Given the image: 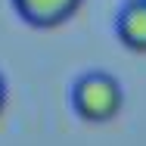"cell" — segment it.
I'll list each match as a JSON object with an SVG mask.
<instances>
[{
  "label": "cell",
  "instance_id": "3957f363",
  "mask_svg": "<svg viewBox=\"0 0 146 146\" xmlns=\"http://www.w3.org/2000/svg\"><path fill=\"white\" fill-rule=\"evenodd\" d=\"M115 34L131 53H146V0H127L115 19Z\"/></svg>",
  "mask_w": 146,
  "mask_h": 146
},
{
  "label": "cell",
  "instance_id": "277c9868",
  "mask_svg": "<svg viewBox=\"0 0 146 146\" xmlns=\"http://www.w3.org/2000/svg\"><path fill=\"white\" fill-rule=\"evenodd\" d=\"M3 109H6V81L0 75V115H3Z\"/></svg>",
  "mask_w": 146,
  "mask_h": 146
},
{
  "label": "cell",
  "instance_id": "6da1fadb",
  "mask_svg": "<svg viewBox=\"0 0 146 146\" xmlns=\"http://www.w3.org/2000/svg\"><path fill=\"white\" fill-rule=\"evenodd\" d=\"M72 109L87 124H106L124 109L121 81L109 72H84L72 84Z\"/></svg>",
  "mask_w": 146,
  "mask_h": 146
},
{
  "label": "cell",
  "instance_id": "7a4b0ae2",
  "mask_svg": "<svg viewBox=\"0 0 146 146\" xmlns=\"http://www.w3.org/2000/svg\"><path fill=\"white\" fill-rule=\"evenodd\" d=\"M84 0H13V9L31 28H59L65 25Z\"/></svg>",
  "mask_w": 146,
  "mask_h": 146
}]
</instances>
